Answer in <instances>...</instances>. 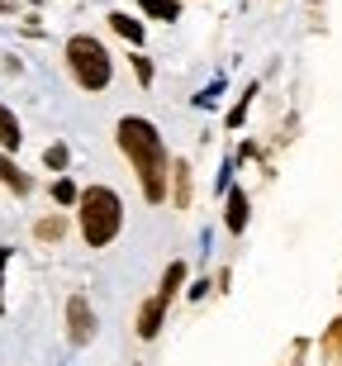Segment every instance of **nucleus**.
<instances>
[{"instance_id": "1", "label": "nucleus", "mask_w": 342, "mask_h": 366, "mask_svg": "<svg viewBox=\"0 0 342 366\" xmlns=\"http://www.w3.org/2000/svg\"><path fill=\"white\" fill-rule=\"evenodd\" d=\"M119 148H124V157L134 162L148 204H162L166 200V143H162V134H157L148 119L129 114V119H119Z\"/></svg>"}, {"instance_id": "2", "label": "nucleus", "mask_w": 342, "mask_h": 366, "mask_svg": "<svg viewBox=\"0 0 342 366\" xmlns=\"http://www.w3.org/2000/svg\"><path fill=\"white\" fill-rule=\"evenodd\" d=\"M76 204H81V233L91 247H105L119 238L124 229V204L119 195H114L110 186H86L81 195H76Z\"/></svg>"}, {"instance_id": "3", "label": "nucleus", "mask_w": 342, "mask_h": 366, "mask_svg": "<svg viewBox=\"0 0 342 366\" xmlns=\"http://www.w3.org/2000/svg\"><path fill=\"white\" fill-rule=\"evenodd\" d=\"M67 67H71V76H76L86 91H105V86H110V76H114L105 43L91 39V34H76V39H67Z\"/></svg>"}, {"instance_id": "4", "label": "nucleus", "mask_w": 342, "mask_h": 366, "mask_svg": "<svg viewBox=\"0 0 342 366\" xmlns=\"http://www.w3.org/2000/svg\"><path fill=\"white\" fill-rule=\"evenodd\" d=\"M67 324H71V342H76V347H81V342H91V333H96V314H91V305H86V295H71Z\"/></svg>"}, {"instance_id": "5", "label": "nucleus", "mask_w": 342, "mask_h": 366, "mask_svg": "<svg viewBox=\"0 0 342 366\" xmlns=\"http://www.w3.org/2000/svg\"><path fill=\"white\" fill-rule=\"evenodd\" d=\"M162 314H166V300L152 295L148 305H143V314H138V333H143V338H157V328H162Z\"/></svg>"}, {"instance_id": "6", "label": "nucleus", "mask_w": 342, "mask_h": 366, "mask_svg": "<svg viewBox=\"0 0 342 366\" xmlns=\"http://www.w3.org/2000/svg\"><path fill=\"white\" fill-rule=\"evenodd\" d=\"M0 181H5V186H10L14 195H29V186H34V181H29L24 172H19V167L10 162V157H5V152H0Z\"/></svg>"}, {"instance_id": "7", "label": "nucleus", "mask_w": 342, "mask_h": 366, "mask_svg": "<svg viewBox=\"0 0 342 366\" xmlns=\"http://www.w3.org/2000/svg\"><path fill=\"white\" fill-rule=\"evenodd\" d=\"M110 24H114V34H119V39H129V43H143V24H138L134 14L114 10V14H110Z\"/></svg>"}, {"instance_id": "8", "label": "nucleus", "mask_w": 342, "mask_h": 366, "mask_svg": "<svg viewBox=\"0 0 342 366\" xmlns=\"http://www.w3.org/2000/svg\"><path fill=\"white\" fill-rule=\"evenodd\" d=\"M0 148H5V152L19 148V119H14L5 105H0Z\"/></svg>"}, {"instance_id": "9", "label": "nucleus", "mask_w": 342, "mask_h": 366, "mask_svg": "<svg viewBox=\"0 0 342 366\" xmlns=\"http://www.w3.org/2000/svg\"><path fill=\"white\" fill-rule=\"evenodd\" d=\"M228 229L233 233L247 229V195H243V190H233V195H228Z\"/></svg>"}, {"instance_id": "10", "label": "nucleus", "mask_w": 342, "mask_h": 366, "mask_svg": "<svg viewBox=\"0 0 342 366\" xmlns=\"http://www.w3.org/2000/svg\"><path fill=\"white\" fill-rule=\"evenodd\" d=\"M181 281H186V267H181V262H171V267H166V276H162V290H157V300H166V305H171V295L181 290Z\"/></svg>"}, {"instance_id": "11", "label": "nucleus", "mask_w": 342, "mask_h": 366, "mask_svg": "<svg viewBox=\"0 0 342 366\" xmlns=\"http://www.w3.org/2000/svg\"><path fill=\"white\" fill-rule=\"evenodd\" d=\"M143 10H148L152 19H176L181 5H176V0H143Z\"/></svg>"}, {"instance_id": "12", "label": "nucleus", "mask_w": 342, "mask_h": 366, "mask_svg": "<svg viewBox=\"0 0 342 366\" xmlns=\"http://www.w3.org/2000/svg\"><path fill=\"white\" fill-rule=\"evenodd\" d=\"M76 195H81V190L71 186V181H53V200L57 204H76Z\"/></svg>"}, {"instance_id": "13", "label": "nucleus", "mask_w": 342, "mask_h": 366, "mask_svg": "<svg viewBox=\"0 0 342 366\" xmlns=\"http://www.w3.org/2000/svg\"><path fill=\"white\" fill-rule=\"evenodd\" d=\"M43 162H48V167H67V148H62V143H53V148L43 152Z\"/></svg>"}, {"instance_id": "14", "label": "nucleus", "mask_w": 342, "mask_h": 366, "mask_svg": "<svg viewBox=\"0 0 342 366\" xmlns=\"http://www.w3.org/2000/svg\"><path fill=\"white\" fill-rule=\"evenodd\" d=\"M39 238H62V219H43V224H39Z\"/></svg>"}, {"instance_id": "15", "label": "nucleus", "mask_w": 342, "mask_h": 366, "mask_svg": "<svg viewBox=\"0 0 342 366\" xmlns=\"http://www.w3.org/2000/svg\"><path fill=\"white\" fill-rule=\"evenodd\" d=\"M186 195H191V172L176 167V200H186Z\"/></svg>"}, {"instance_id": "16", "label": "nucleus", "mask_w": 342, "mask_h": 366, "mask_svg": "<svg viewBox=\"0 0 342 366\" xmlns=\"http://www.w3.org/2000/svg\"><path fill=\"white\" fill-rule=\"evenodd\" d=\"M134 71H138V81H143V86L152 81V62H148V57H134Z\"/></svg>"}, {"instance_id": "17", "label": "nucleus", "mask_w": 342, "mask_h": 366, "mask_svg": "<svg viewBox=\"0 0 342 366\" xmlns=\"http://www.w3.org/2000/svg\"><path fill=\"white\" fill-rule=\"evenodd\" d=\"M5 267H10V247H0V290H5ZM0 310H5V295H0Z\"/></svg>"}]
</instances>
